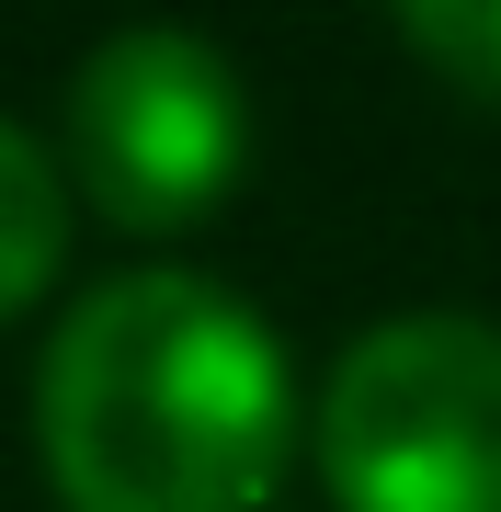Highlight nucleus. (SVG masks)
Segmentation results:
<instances>
[{"mask_svg":"<svg viewBox=\"0 0 501 512\" xmlns=\"http://www.w3.org/2000/svg\"><path fill=\"white\" fill-rule=\"evenodd\" d=\"M399 46L422 69H445L467 103H501V0H410Z\"/></svg>","mask_w":501,"mask_h":512,"instance_id":"obj_5","label":"nucleus"},{"mask_svg":"<svg viewBox=\"0 0 501 512\" xmlns=\"http://www.w3.org/2000/svg\"><path fill=\"white\" fill-rule=\"evenodd\" d=\"M35 456L69 512H262L297 456L274 319L205 274H103L35 365Z\"/></svg>","mask_w":501,"mask_h":512,"instance_id":"obj_1","label":"nucleus"},{"mask_svg":"<svg viewBox=\"0 0 501 512\" xmlns=\"http://www.w3.org/2000/svg\"><path fill=\"white\" fill-rule=\"evenodd\" d=\"M319 478L342 512H501V330L376 319L319 387Z\"/></svg>","mask_w":501,"mask_h":512,"instance_id":"obj_2","label":"nucleus"},{"mask_svg":"<svg viewBox=\"0 0 501 512\" xmlns=\"http://www.w3.org/2000/svg\"><path fill=\"white\" fill-rule=\"evenodd\" d=\"M251 160V103L205 35L126 23L69 69V183L114 228H194Z\"/></svg>","mask_w":501,"mask_h":512,"instance_id":"obj_3","label":"nucleus"},{"mask_svg":"<svg viewBox=\"0 0 501 512\" xmlns=\"http://www.w3.org/2000/svg\"><path fill=\"white\" fill-rule=\"evenodd\" d=\"M57 262H69V183H57V160L0 114V319L35 308L57 285Z\"/></svg>","mask_w":501,"mask_h":512,"instance_id":"obj_4","label":"nucleus"}]
</instances>
